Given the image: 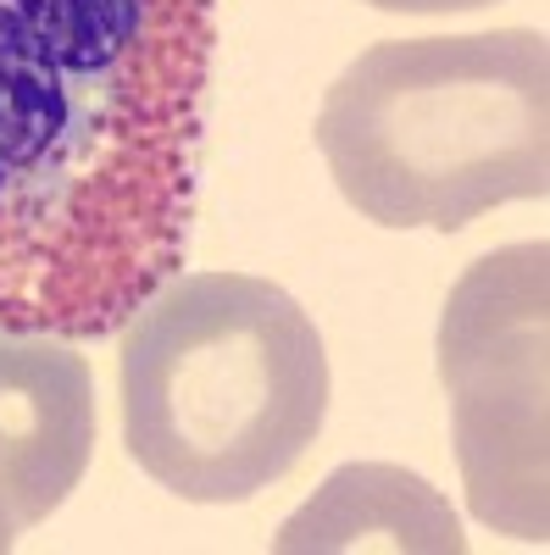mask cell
Listing matches in <instances>:
<instances>
[{
    "instance_id": "cell-2",
    "label": "cell",
    "mask_w": 550,
    "mask_h": 555,
    "mask_svg": "<svg viewBox=\"0 0 550 555\" xmlns=\"http://www.w3.org/2000/svg\"><path fill=\"white\" fill-rule=\"evenodd\" d=\"M117 400L145 478L195 505H240L323 434V334L267 278L172 272L123 322Z\"/></svg>"
},
{
    "instance_id": "cell-5",
    "label": "cell",
    "mask_w": 550,
    "mask_h": 555,
    "mask_svg": "<svg viewBox=\"0 0 550 555\" xmlns=\"http://www.w3.org/2000/svg\"><path fill=\"white\" fill-rule=\"evenodd\" d=\"M95 450V378L73 339L0 328V494L23 533L78 489Z\"/></svg>"
},
{
    "instance_id": "cell-7",
    "label": "cell",
    "mask_w": 550,
    "mask_h": 555,
    "mask_svg": "<svg viewBox=\"0 0 550 555\" xmlns=\"http://www.w3.org/2000/svg\"><path fill=\"white\" fill-rule=\"evenodd\" d=\"M379 12H400V17H445V12H478L495 7V0H367Z\"/></svg>"
},
{
    "instance_id": "cell-3",
    "label": "cell",
    "mask_w": 550,
    "mask_h": 555,
    "mask_svg": "<svg viewBox=\"0 0 550 555\" xmlns=\"http://www.w3.org/2000/svg\"><path fill=\"white\" fill-rule=\"evenodd\" d=\"M539 28L384 39L323 95L317 151L379 228L456 234L550 195V67Z\"/></svg>"
},
{
    "instance_id": "cell-1",
    "label": "cell",
    "mask_w": 550,
    "mask_h": 555,
    "mask_svg": "<svg viewBox=\"0 0 550 555\" xmlns=\"http://www.w3.org/2000/svg\"><path fill=\"white\" fill-rule=\"evenodd\" d=\"M217 0H0V328L112 339L190 256Z\"/></svg>"
},
{
    "instance_id": "cell-6",
    "label": "cell",
    "mask_w": 550,
    "mask_h": 555,
    "mask_svg": "<svg viewBox=\"0 0 550 555\" xmlns=\"http://www.w3.org/2000/svg\"><path fill=\"white\" fill-rule=\"evenodd\" d=\"M284 555H329V550H445L462 555L468 539L456 528L439 489L389 461L340 467L300 512L279 528Z\"/></svg>"
},
{
    "instance_id": "cell-4",
    "label": "cell",
    "mask_w": 550,
    "mask_h": 555,
    "mask_svg": "<svg viewBox=\"0 0 550 555\" xmlns=\"http://www.w3.org/2000/svg\"><path fill=\"white\" fill-rule=\"evenodd\" d=\"M545 240L468 267L439 322L456 461L473 517L545 544Z\"/></svg>"
},
{
    "instance_id": "cell-8",
    "label": "cell",
    "mask_w": 550,
    "mask_h": 555,
    "mask_svg": "<svg viewBox=\"0 0 550 555\" xmlns=\"http://www.w3.org/2000/svg\"><path fill=\"white\" fill-rule=\"evenodd\" d=\"M17 533H23V522H17V512H12V500L0 494V550H12Z\"/></svg>"
}]
</instances>
